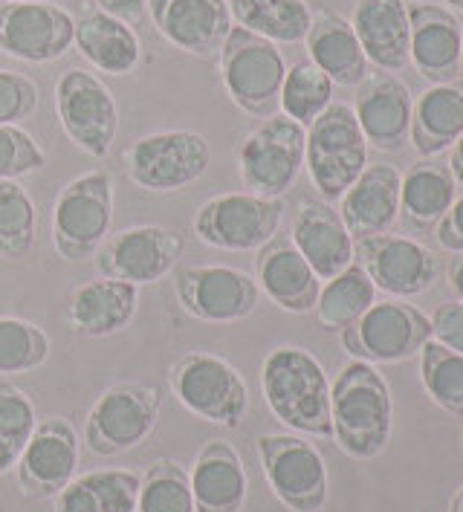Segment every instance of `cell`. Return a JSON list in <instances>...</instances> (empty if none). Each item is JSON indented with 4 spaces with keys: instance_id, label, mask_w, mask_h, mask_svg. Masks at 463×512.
<instances>
[{
    "instance_id": "obj_1",
    "label": "cell",
    "mask_w": 463,
    "mask_h": 512,
    "mask_svg": "<svg viewBox=\"0 0 463 512\" xmlns=\"http://www.w3.org/2000/svg\"><path fill=\"white\" fill-rule=\"evenodd\" d=\"M394 403L388 382L371 362H348L330 382V426L339 449L354 460H371L388 446Z\"/></svg>"
},
{
    "instance_id": "obj_2",
    "label": "cell",
    "mask_w": 463,
    "mask_h": 512,
    "mask_svg": "<svg viewBox=\"0 0 463 512\" xmlns=\"http://www.w3.org/2000/svg\"><path fill=\"white\" fill-rule=\"evenodd\" d=\"M261 391L278 423L307 437H333L330 379L322 362L304 348L281 345L261 368Z\"/></svg>"
},
{
    "instance_id": "obj_3",
    "label": "cell",
    "mask_w": 463,
    "mask_h": 512,
    "mask_svg": "<svg viewBox=\"0 0 463 512\" xmlns=\"http://www.w3.org/2000/svg\"><path fill=\"white\" fill-rule=\"evenodd\" d=\"M304 168L325 203L339 200L368 168V142L351 105L330 102L322 116L304 128Z\"/></svg>"
},
{
    "instance_id": "obj_4",
    "label": "cell",
    "mask_w": 463,
    "mask_h": 512,
    "mask_svg": "<svg viewBox=\"0 0 463 512\" xmlns=\"http://www.w3.org/2000/svg\"><path fill=\"white\" fill-rule=\"evenodd\" d=\"M218 55L220 81L229 99L249 116H275L281 84L287 76V64L278 44L232 24Z\"/></svg>"
},
{
    "instance_id": "obj_5",
    "label": "cell",
    "mask_w": 463,
    "mask_h": 512,
    "mask_svg": "<svg viewBox=\"0 0 463 512\" xmlns=\"http://www.w3.org/2000/svg\"><path fill=\"white\" fill-rule=\"evenodd\" d=\"M168 385L183 408L223 429H238L249 411L246 379L215 353L194 351L180 356L168 371Z\"/></svg>"
},
{
    "instance_id": "obj_6",
    "label": "cell",
    "mask_w": 463,
    "mask_h": 512,
    "mask_svg": "<svg viewBox=\"0 0 463 512\" xmlns=\"http://www.w3.org/2000/svg\"><path fill=\"white\" fill-rule=\"evenodd\" d=\"M113 223V180L90 171L58 191L53 206V246L67 264L96 258Z\"/></svg>"
},
{
    "instance_id": "obj_7",
    "label": "cell",
    "mask_w": 463,
    "mask_h": 512,
    "mask_svg": "<svg viewBox=\"0 0 463 512\" xmlns=\"http://www.w3.org/2000/svg\"><path fill=\"white\" fill-rule=\"evenodd\" d=\"M304 128L284 113L261 119L255 131L238 142V177L249 194L281 200L304 168Z\"/></svg>"
},
{
    "instance_id": "obj_8",
    "label": "cell",
    "mask_w": 463,
    "mask_h": 512,
    "mask_svg": "<svg viewBox=\"0 0 463 512\" xmlns=\"http://www.w3.org/2000/svg\"><path fill=\"white\" fill-rule=\"evenodd\" d=\"M212 162L209 139L194 131H160L125 148V174L142 191H183L197 183Z\"/></svg>"
},
{
    "instance_id": "obj_9",
    "label": "cell",
    "mask_w": 463,
    "mask_h": 512,
    "mask_svg": "<svg viewBox=\"0 0 463 512\" xmlns=\"http://www.w3.org/2000/svg\"><path fill=\"white\" fill-rule=\"evenodd\" d=\"M160 405V391L142 382H119L108 388L90 408L84 429L87 449L99 458H116L137 449L157 429Z\"/></svg>"
},
{
    "instance_id": "obj_10",
    "label": "cell",
    "mask_w": 463,
    "mask_h": 512,
    "mask_svg": "<svg viewBox=\"0 0 463 512\" xmlns=\"http://www.w3.org/2000/svg\"><path fill=\"white\" fill-rule=\"evenodd\" d=\"M339 339L342 348L359 362H406L432 339V319L403 301H374L351 327L339 333Z\"/></svg>"
},
{
    "instance_id": "obj_11",
    "label": "cell",
    "mask_w": 463,
    "mask_h": 512,
    "mask_svg": "<svg viewBox=\"0 0 463 512\" xmlns=\"http://www.w3.org/2000/svg\"><path fill=\"white\" fill-rule=\"evenodd\" d=\"M261 472L290 512H319L327 504V463L299 434H261L255 443Z\"/></svg>"
},
{
    "instance_id": "obj_12",
    "label": "cell",
    "mask_w": 463,
    "mask_h": 512,
    "mask_svg": "<svg viewBox=\"0 0 463 512\" xmlns=\"http://www.w3.org/2000/svg\"><path fill=\"white\" fill-rule=\"evenodd\" d=\"M55 113L67 139L96 160L108 157L119 131V108L96 73L70 67L55 84Z\"/></svg>"
},
{
    "instance_id": "obj_13",
    "label": "cell",
    "mask_w": 463,
    "mask_h": 512,
    "mask_svg": "<svg viewBox=\"0 0 463 512\" xmlns=\"http://www.w3.org/2000/svg\"><path fill=\"white\" fill-rule=\"evenodd\" d=\"M284 220V203L258 194H218L206 200L194 215V235L212 249L252 252L278 235Z\"/></svg>"
},
{
    "instance_id": "obj_14",
    "label": "cell",
    "mask_w": 463,
    "mask_h": 512,
    "mask_svg": "<svg viewBox=\"0 0 463 512\" xmlns=\"http://www.w3.org/2000/svg\"><path fill=\"white\" fill-rule=\"evenodd\" d=\"M76 41V18L50 0L0 3V53L27 64H50Z\"/></svg>"
},
{
    "instance_id": "obj_15",
    "label": "cell",
    "mask_w": 463,
    "mask_h": 512,
    "mask_svg": "<svg viewBox=\"0 0 463 512\" xmlns=\"http://www.w3.org/2000/svg\"><path fill=\"white\" fill-rule=\"evenodd\" d=\"M183 235L165 226H131L108 235L96 252V270L102 278L145 287L165 278L183 255Z\"/></svg>"
},
{
    "instance_id": "obj_16",
    "label": "cell",
    "mask_w": 463,
    "mask_h": 512,
    "mask_svg": "<svg viewBox=\"0 0 463 512\" xmlns=\"http://www.w3.org/2000/svg\"><path fill=\"white\" fill-rule=\"evenodd\" d=\"M174 293L197 322L229 324L246 319L258 307V281L235 267H180Z\"/></svg>"
},
{
    "instance_id": "obj_17",
    "label": "cell",
    "mask_w": 463,
    "mask_h": 512,
    "mask_svg": "<svg viewBox=\"0 0 463 512\" xmlns=\"http://www.w3.org/2000/svg\"><path fill=\"white\" fill-rule=\"evenodd\" d=\"M354 261L371 284L388 296H420L437 281L435 252L406 235L359 238L354 241Z\"/></svg>"
},
{
    "instance_id": "obj_18",
    "label": "cell",
    "mask_w": 463,
    "mask_h": 512,
    "mask_svg": "<svg viewBox=\"0 0 463 512\" xmlns=\"http://www.w3.org/2000/svg\"><path fill=\"white\" fill-rule=\"evenodd\" d=\"M18 484L29 498H55L76 478L79 434L64 417H47L35 426L18 460Z\"/></svg>"
},
{
    "instance_id": "obj_19",
    "label": "cell",
    "mask_w": 463,
    "mask_h": 512,
    "mask_svg": "<svg viewBox=\"0 0 463 512\" xmlns=\"http://www.w3.org/2000/svg\"><path fill=\"white\" fill-rule=\"evenodd\" d=\"M409 61L432 84L461 79L463 27L440 3H409Z\"/></svg>"
},
{
    "instance_id": "obj_20",
    "label": "cell",
    "mask_w": 463,
    "mask_h": 512,
    "mask_svg": "<svg viewBox=\"0 0 463 512\" xmlns=\"http://www.w3.org/2000/svg\"><path fill=\"white\" fill-rule=\"evenodd\" d=\"M148 15L168 44L200 58L220 53L232 29L226 0H148Z\"/></svg>"
},
{
    "instance_id": "obj_21",
    "label": "cell",
    "mask_w": 463,
    "mask_h": 512,
    "mask_svg": "<svg viewBox=\"0 0 463 512\" xmlns=\"http://www.w3.org/2000/svg\"><path fill=\"white\" fill-rule=\"evenodd\" d=\"M255 278H258V290H264L267 298L284 313L304 316L316 310L322 278L304 261V255L287 235H275L273 241L258 249Z\"/></svg>"
},
{
    "instance_id": "obj_22",
    "label": "cell",
    "mask_w": 463,
    "mask_h": 512,
    "mask_svg": "<svg viewBox=\"0 0 463 512\" xmlns=\"http://www.w3.org/2000/svg\"><path fill=\"white\" fill-rule=\"evenodd\" d=\"M411 99L409 87L400 79L382 73L359 84L356 96V122L365 134V142L382 154H397L411 139Z\"/></svg>"
},
{
    "instance_id": "obj_23",
    "label": "cell",
    "mask_w": 463,
    "mask_h": 512,
    "mask_svg": "<svg viewBox=\"0 0 463 512\" xmlns=\"http://www.w3.org/2000/svg\"><path fill=\"white\" fill-rule=\"evenodd\" d=\"M290 241L296 243L304 261L322 281H330L333 275L354 264V238L339 212L325 200L301 203L293 215Z\"/></svg>"
},
{
    "instance_id": "obj_24",
    "label": "cell",
    "mask_w": 463,
    "mask_h": 512,
    "mask_svg": "<svg viewBox=\"0 0 463 512\" xmlns=\"http://www.w3.org/2000/svg\"><path fill=\"white\" fill-rule=\"evenodd\" d=\"M139 287L113 278H93L82 284L64 310V324L73 336L105 339L125 330L137 316Z\"/></svg>"
},
{
    "instance_id": "obj_25",
    "label": "cell",
    "mask_w": 463,
    "mask_h": 512,
    "mask_svg": "<svg viewBox=\"0 0 463 512\" xmlns=\"http://www.w3.org/2000/svg\"><path fill=\"white\" fill-rule=\"evenodd\" d=\"M400 183L403 174L394 165H368L351 189L339 197V217L351 238L385 235L400 217Z\"/></svg>"
},
{
    "instance_id": "obj_26",
    "label": "cell",
    "mask_w": 463,
    "mask_h": 512,
    "mask_svg": "<svg viewBox=\"0 0 463 512\" xmlns=\"http://www.w3.org/2000/svg\"><path fill=\"white\" fill-rule=\"evenodd\" d=\"M368 64L382 73H400L409 64V3L406 0H359L351 18Z\"/></svg>"
},
{
    "instance_id": "obj_27",
    "label": "cell",
    "mask_w": 463,
    "mask_h": 512,
    "mask_svg": "<svg viewBox=\"0 0 463 512\" xmlns=\"http://www.w3.org/2000/svg\"><path fill=\"white\" fill-rule=\"evenodd\" d=\"M194 512H241L249 492L244 460L226 440H209L189 472Z\"/></svg>"
},
{
    "instance_id": "obj_28",
    "label": "cell",
    "mask_w": 463,
    "mask_h": 512,
    "mask_svg": "<svg viewBox=\"0 0 463 512\" xmlns=\"http://www.w3.org/2000/svg\"><path fill=\"white\" fill-rule=\"evenodd\" d=\"M310 61L325 73L333 84L342 87H359L368 79L371 64L359 47L354 27L348 18L336 15V12H319L313 15L310 29L304 35Z\"/></svg>"
},
{
    "instance_id": "obj_29",
    "label": "cell",
    "mask_w": 463,
    "mask_h": 512,
    "mask_svg": "<svg viewBox=\"0 0 463 512\" xmlns=\"http://www.w3.org/2000/svg\"><path fill=\"white\" fill-rule=\"evenodd\" d=\"M455 177L446 162L432 157L414 162L400 183V223L409 235L435 232L437 223L455 203Z\"/></svg>"
},
{
    "instance_id": "obj_30",
    "label": "cell",
    "mask_w": 463,
    "mask_h": 512,
    "mask_svg": "<svg viewBox=\"0 0 463 512\" xmlns=\"http://www.w3.org/2000/svg\"><path fill=\"white\" fill-rule=\"evenodd\" d=\"M73 44L99 73L108 76H131L142 61V47L134 27L102 9H90L76 21Z\"/></svg>"
},
{
    "instance_id": "obj_31",
    "label": "cell",
    "mask_w": 463,
    "mask_h": 512,
    "mask_svg": "<svg viewBox=\"0 0 463 512\" xmlns=\"http://www.w3.org/2000/svg\"><path fill=\"white\" fill-rule=\"evenodd\" d=\"M463 134V81L432 84L411 110V145L420 157L452 148Z\"/></svg>"
},
{
    "instance_id": "obj_32",
    "label": "cell",
    "mask_w": 463,
    "mask_h": 512,
    "mask_svg": "<svg viewBox=\"0 0 463 512\" xmlns=\"http://www.w3.org/2000/svg\"><path fill=\"white\" fill-rule=\"evenodd\" d=\"M137 495V472L96 469L76 475L55 495V512H137Z\"/></svg>"
},
{
    "instance_id": "obj_33",
    "label": "cell",
    "mask_w": 463,
    "mask_h": 512,
    "mask_svg": "<svg viewBox=\"0 0 463 512\" xmlns=\"http://www.w3.org/2000/svg\"><path fill=\"white\" fill-rule=\"evenodd\" d=\"M238 27L249 29L273 44L304 41L313 12L304 0H226Z\"/></svg>"
},
{
    "instance_id": "obj_34",
    "label": "cell",
    "mask_w": 463,
    "mask_h": 512,
    "mask_svg": "<svg viewBox=\"0 0 463 512\" xmlns=\"http://www.w3.org/2000/svg\"><path fill=\"white\" fill-rule=\"evenodd\" d=\"M377 301V287L359 264H351L322 284L316 301V319L327 333H342Z\"/></svg>"
},
{
    "instance_id": "obj_35",
    "label": "cell",
    "mask_w": 463,
    "mask_h": 512,
    "mask_svg": "<svg viewBox=\"0 0 463 512\" xmlns=\"http://www.w3.org/2000/svg\"><path fill=\"white\" fill-rule=\"evenodd\" d=\"M333 102V81L307 58L287 67V76L278 96V113L290 116L301 128H310L316 116H322Z\"/></svg>"
},
{
    "instance_id": "obj_36",
    "label": "cell",
    "mask_w": 463,
    "mask_h": 512,
    "mask_svg": "<svg viewBox=\"0 0 463 512\" xmlns=\"http://www.w3.org/2000/svg\"><path fill=\"white\" fill-rule=\"evenodd\" d=\"M420 379L432 403L449 414L463 417V356L449 351L437 339L420 348Z\"/></svg>"
},
{
    "instance_id": "obj_37",
    "label": "cell",
    "mask_w": 463,
    "mask_h": 512,
    "mask_svg": "<svg viewBox=\"0 0 463 512\" xmlns=\"http://www.w3.org/2000/svg\"><path fill=\"white\" fill-rule=\"evenodd\" d=\"M35 203L18 180H0V258L21 261L35 243Z\"/></svg>"
},
{
    "instance_id": "obj_38",
    "label": "cell",
    "mask_w": 463,
    "mask_h": 512,
    "mask_svg": "<svg viewBox=\"0 0 463 512\" xmlns=\"http://www.w3.org/2000/svg\"><path fill=\"white\" fill-rule=\"evenodd\" d=\"M137 512H194L189 472L174 460H157L139 475Z\"/></svg>"
},
{
    "instance_id": "obj_39",
    "label": "cell",
    "mask_w": 463,
    "mask_h": 512,
    "mask_svg": "<svg viewBox=\"0 0 463 512\" xmlns=\"http://www.w3.org/2000/svg\"><path fill=\"white\" fill-rule=\"evenodd\" d=\"M38 426L35 405L15 385H0V475L12 472Z\"/></svg>"
},
{
    "instance_id": "obj_40",
    "label": "cell",
    "mask_w": 463,
    "mask_h": 512,
    "mask_svg": "<svg viewBox=\"0 0 463 512\" xmlns=\"http://www.w3.org/2000/svg\"><path fill=\"white\" fill-rule=\"evenodd\" d=\"M50 336L44 327L0 316V374H27L47 362Z\"/></svg>"
},
{
    "instance_id": "obj_41",
    "label": "cell",
    "mask_w": 463,
    "mask_h": 512,
    "mask_svg": "<svg viewBox=\"0 0 463 512\" xmlns=\"http://www.w3.org/2000/svg\"><path fill=\"white\" fill-rule=\"evenodd\" d=\"M47 165L44 148L18 125H0V180H21Z\"/></svg>"
},
{
    "instance_id": "obj_42",
    "label": "cell",
    "mask_w": 463,
    "mask_h": 512,
    "mask_svg": "<svg viewBox=\"0 0 463 512\" xmlns=\"http://www.w3.org/2000/svg\"><path fill=\"white\" fill-rule=\"evenodd\" d=\"M38 84L21 73L0 70V125H18L38 110Z\"/></svg>"
},
{
    "instance_id": "obj_43",
    "label": "cell",
    "mask_w": 463,
    "mask_h": 512,
    "mask_svg": "<svg viewBox=\"0 0 463 512\" xmlns=\"http://www.w3.org/2000/svg\"><path fill=\"white\" fill-rule=\"evenodd\" d=\"M429 319H432V339L463 356V301L440 304Z\"/></svg>"
},
{
    "instance_id": "obj_44",
    "label": "cell",
    "mask_w": 463,
    "mask_h": 512,
    "mask_svg": "<svg viewBox=\"0 0 463 512\" xmlns=\"http://www.w3.org/2000/svg\"><path fill=\"white\" fill-rule=\"evenodd\" d=\"M437 241L449 252H463V197H455L449 212L437 223Z\"/></svg>"
},
{
    "instance_id": "obj_45",
    "label": "cell",
    "mask_w": 463,
    "mask_h": 512,
    "mask_svg": "<svg viewBox=\"0 0 463 512\" xmlns=\"http://www.w3.org/2000/svg\"><path fill=\"white\" fill-rule=\"evenodd\" d=\"M96 9H102L113 18L137 27L139 21L145 18V12H148V0H96Z\"/></svg>"
},
{
    "instance_id": "obj_46",
    "label": "cell",
    "mask_w": 463,
    "mask_h": 512,
    "mask_svg": "<svg viewBox=\"0 0 463 512\" xmlns=\"http://www.w3.org/2000/svg\"><path fill=\"white\" fill-rule=\"evenodd\" d=\"M446 278H449V287H452V290L458 293V298L463 301V252H455V258L449 261Z\"/></svg>"
},
{
    "instance_id": "obj_47",
    "label": "cell",
    "mask_w": 463,
    "mask_h": 512,
    "mask_svg": "<svg viewBox=\"0 0 463 512\" xmlns=\"http://www.w3.org/2000/svg\"><path fill=\"white\" fill-rule=\"evenodd\" d=\"M449 171H452V177H455V183H461L463 186V134L455 139V145H452V151H449Z\"/></svg>"
},
{
    "instance_id": "obj_48",
    "label": "cell",
    "mask_w": 463,
    "mask_h": 512,
    "mask_svg": "<svg viewBox=\"0 0 463 512\" xmlns=\"http://www.w3.org/2000/svg\"><path fill=\"white\" fill-rule=\"evenodd\" d=\"M452 512H463V486L455 492V498H452Z\"/></svg>"
},
{
    "instance_id": "obj_49",
    "label": "cell",
    "mask_w": 463,
    "mask_h": 512,
    "mask_svg": "<svg viewBox=\"0 0 463 512\" xmlns=\"http://www.w3.org/2000/svg\"><path fill=\"white\" fill-rule=\"evenodd\" d=\"M446 3H452L455 9H463V0H446Z\"/></svg>"
},
{
    "instance_id": "obj_50",
    "label": "cell",
    "mask_w": 463,
    "mask_h": 512,
    "mask_svg": "<svg viewBox=\"0 0 463 512\" xmlns=\"http://www.w3.org/2000/svg\"><path fill=\"white\" fill-rule=\"evenodd\" d=\"M461 73H463V38H461Z\"/></svg>"
},
{
    "instance_id": "obj_51",
    "label": "cell",
    "mask_w": 463,
    "mask_h": 512,
    "mask_svg": "<svg viewBox=\"0 0 463 512\" xmlns=\"http://www.w3.org/2000/svg\"><path fill=\"white\" fill-rule=\"evenodd\" d=\"M461 443H463V432H461Z\"/></svg>"
},
{
    "instance_id": "obj_52",
    "label": "cell",
    "mask_w": 463,
    "mask_h": 512,
    "mask_svg": "<svg viewBox=\"0 0 463 512\" xmlns=\"http://www.w3.org/2000/svg\"><path fill=\"white\" fill-rule=\"evenodd\" d=\"M0 3H3V0H0Z\"/></svg>"
}]
</instances>
